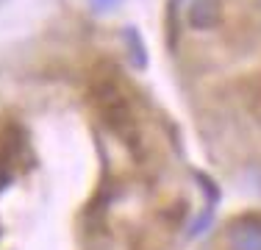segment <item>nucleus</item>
<instances>
[{
	"label": "nucleus",
	"instance_id": "nucleus-1",
	"mask_svg": "<svg viewBox=\"0 0 261 250\" xmlns=\"http://www.w3.org/2000/svg\"><path fill=\"white\" fill-rule=\"evenodd\" d=\"M92 97H95L97 114L103 117L106 128L111 134H117L125 145L136 147L139 145V125H136V114L130 109L128 97L122 95V89L114 84V81H97L95 89H92Z\"/></svg>",
	"mask_w": 261,
	"mask_h": 250
},
{
	"label": "nucleus",
	"instance_id": "nucleus-5",
	"mask_svg": "<svg viewBox=\"0 0 261 250\" xmlns=\"http://www.w3.org/2000/svg\"><path fill=\"white\" fill-rule=\"evenodd\" d=\"M89 3H92V9H95V11H109V9H114L120 0H89Z\"/></svg>",
	"mask_w": 261,
	"mask_h": 250
},
{
	"label": "nucleus",
	"instance_id": "nucleus-2",
	"mask_svg": "<svg viewBox=\"0 0 261 250\" xmlns=\"http://www.w3.org/2000/svg\"><path fill=\"white\" fill-rule=\"evenodd\" d=\"M22 150H25V134L20 131V125H0V192L14 181Z\"/></svg>",
	"mask_w": 261,
	"mask_h": 250
},
{
	"label": "nucleus",
	"instance_id": "nucleus-4",
	"mask_svg": "<svg viewBox=\"0 0 261 250\" xmlns=\"http://www.w3.org/2000/svg\"><path fill=\"white\" fill-rule=\"evenodd\" d=\"M122 42H125V47H128V59H130V64H134L136 70H142V67L147 64V47H145V42H142L139 31H136L134 25L122 28Z\"/></svg>",
	"mask_w": 261,
	"mask_h": 250
},
{
	"label": "nucleus",
	"instance_id": "nucleus-3",
	"mask_svg": "<svg viewBox=\"0 0 261 250\" xmlns=\"http://www.w3.org/2000/svg\"><path fill=\"white\" fill-rule=\"evenodd\" d=\"M228 250H261V220H239L228 228Z\"/></svg>",
	"mask_w": 261,
	"mask_h": 250
}]
</instances>
